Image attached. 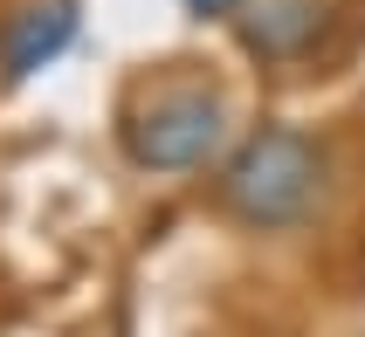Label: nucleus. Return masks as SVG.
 <instances>
[{"label":"nucleus","instance_id":"20e7f679","mask_svg":"<svg viewBox=\"0 0 365 337\" xmlns=\"http://www.w3.org/2000/svg\"><path fill=\"white\" fill-rule=\"evenodd\" d=\"M317 0H262V7H248L242 14V41L255 48L262 62H283V56H297L310 35H317Z\"/></svg>","mask_w":365,"mask_h":337},{"label":"nucleus","instance_id":"7ed1b4c3","mask_svg":"<svg viewBox=\"0 0 365 337\" xmlns=\"http://www.w3.org/2000/svg\"><path fill=\"white\" fill-rule=\"evenodd\" d=\"M69 41H76V0H21L14 14L0 21V76L28 83L35 69H48Z\"/></svg>","mask_w":365,"mask_h":337},{"label":"nucleus","instance_id":"f257e3e1","mask_svg":"<svg viewBox=\"0 0 365 337\" xmlns=\"http://www.w3.org/2000/svg\"><path fill=\"white\" fill-rule=\"evenodd\" d=\"M324 186H331L324 145L310 138V131H297V124H262L227 159L221 207L242 227H255V234H283V227H304L324 207Z\"/></svg>","mask_w":365,"mask_h":337},{"label":"nucleus","instance_id":"f03ea898","mask_svg":"<svg viewBox=\"0 0 365 337\" xmlns=\"http://www.w3.org/2000/svg\"><path fill=\"white\" fill-rule=\"evenodd\" d=\"M124 159L138 172H200L227 145V103L200 83H165L145 103H131L118 124Z\"/></svg>","mask_w":365,"mask_h":337},{"label":"nucleus","instance_id":"39448f33","mask_svg":"<svg viewBox=\"0 0 365 337\" xmlns=\"http://www.w3.org/2000/svg\"><path fill=\"white\" fill-rule=\"evenodd\" d=\"M248 0H186V14L193 21H227V14H242Z\"/></svg>","mask_w":365,"mask_h":337}]
</instances>
